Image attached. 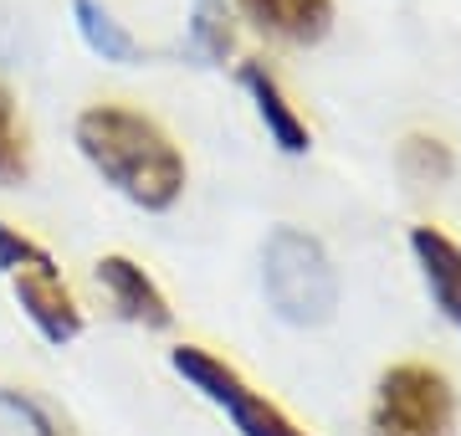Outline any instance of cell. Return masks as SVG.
I'll use <instances>...</instances> for the list:
<instances>
[{"label": "cell", "instance_id": "14", "mask_svg": "<svg viewBox=\"0 0 461 436\" xmlns=\"http://www.w3.org/2000/svg\"><path fill=\"white\" fill-rule=\"evenodd\" d=\"M0 405H5L11 416L26 421V426H32V436H67L62 426H57V416H51L36 395H26V390H5V386H0Z\"/></svg>", "mask_w": 461, "mask_h": 436}, {"label": "cell", "instance_id": "15", "mask_svg": "<svg viewBox=\"0 0 461 436\" xmlns=\"http://www.w3.org/2000/svg\"><path fill=\"white\" fill-rule=\"evenodd\" d=\"M36 262H51L47 247H36L32 236H21L16 226L0 221V272H16V268H36Z\"/></svg>", "mask_w": 461, "mask_h": 436}, {"label": "cell", "instance_id": "7", "mask_svg": "<svg viewBox=\"0 0 461 436\" xmlns=\"http://www.w3.org/2000/svg\"><path fill=\"white\" fill-rule=\"evenodd\" d=\"M98 283L113 293L118 313H123L129 323H144V329H169V323H175L169 298L159 293V283H154L139 262H129V257H103L98 262Z\"/></svg>", "mask_w": 461, "mask_h": 436}, {"label": "cell", "instance_id": "5", "mask_svg": "<svg viewBox=\"0 0 461 436\" xmlns=\"http://www.w3.org/2000/svg\"><path fill=\"white\" fill-rule=\"evenodd\" d=\"M11 287H16V303L26 308V319L36 323V334L47 339V344L62 350V344H72V339L83 334V308H77V298L67 293L57 262L16 268L11 272Z\"/></svg>", "mask_w": 461, "mask_h": 436}, {"label": "cell", "instance_id": "2", "mask_svg": "<svg viewBox=\"0 0 461 436\" xmlns=\"http://www.w3.org/2000/svg\"><path fill=\"white\" fill-rule=\"evenodd\" d=\"M262 287H267L272 313L282 323H297V329L329 323L333 308H339V272H333L323 241L297 232V226H277L267 236Z\"/></svg>", "mask_w": 461, "mask_h": 436}, {"label": "cell", "instance_id": "8", "mask_svg": "<svg viewBox=\"0 0 461 436\" xmlns=\"http://www.w3.org/2000/svg\"><path fill=\"white\" fill-rule=\"evenodd\" d=\"M241 87H247L251 103H257V114H262L272 144H277L282 154H308V144H313V139H308V123L297 118V108L287 103L277 77L267 72V62H247V68H241Z\"/></svg>", "mask_w": 461, "mask_h": 436}, {"label": "cell", "instance_id": "1", "mask_svg": "<svg viewBox=\"0 0 461 436\" xmlns=\"http://www.w3.org/2000/svg\"><path fill=\"white\" fill-rule=\"evenodd\" d=\"M77 150L123 201L144 211H169L185 195V154L154 118L133 114L123 103H98L77 114Z\"/></svg>", "mask_w": 461, "mask_h": 436}, {"label": "cell", "instance_id": "3", "mask_svg": "<svg viewBox=\"0 0 461 436\" xmlns=\"http://www.w3.org/2000/svg\"><path fill=\"white\" fill-rule=\"evenodd\" d=\"M456 390L430 365H390L375 386L369 436H451Z\"/></svg>", "mask_w": 461, "mask_h": 436}, {"label": "cell", "instance_id": "9", "mask_svg": "<svg viewBox=\"0 0 461 436\" xmlns=\"http://www.w3.org/2000/svg\"><path fill=\"white\" fill-rule=\"evenodd\" d=\"M262 32L282 36V41H297L308 47L333 26V0H236Z\"/></svg>", "mask_w": 461, "mask_h": 436}, {"label": "cell", "instance_id": "12", "mask_svg": "<svg viewBox=\"0 0 461 436\" xmlns=\"http://www.w3.org/2000/svg\"><path fill=\"white\" fill-rule=\"evenodd\" d=\"M190 36H195L200 57L221 62V57L236 47V32H230V16H226V0H200L195 21H190Z\"/></svg>", "mask_w": 461, "mask_h": 436}, {"label": "cell", "instance_id": "10", "mask_svg": "<svg viewBox=\"0 0 461 436\" xmlns=\"http://www.w3.org/2000/svg\"><path fill=\"white\" fill-rule=\"evenodd\" d=\"M72 21H77V36L87 41V51H98L103 62H118V68L144 62V47L123 32V21H113L108 5H98V0H72Z\"/></svg>", "mask_w": 461, "mask_h": 436}, {"label": "cell", "instance_id": "11", "mask_svg": "<svg viewBox=\"0 0 461 436\" xmlns=\"http://www.w3.org/2000/svg\"><path fill=\"white\" fill-rule=\"evenodd\" d=\"M400 165H405V175H411V180H420V185H441V180H451L456 159H451V150H446L441 139L411 134L405 144H400Z\"/></svg>", "mask_w": 461, "mask_h": 436}, {"label": "cell", "instance_id": "6", "mask_svg": "<svg viewBox=\"0 0 461 436\" xmlns=\"http://www.w3.org/2000/svg\"><path fill=\"white\" fill-rule=\"evenodd\" d=\"M411 252H415V262H420V277H426L436 308H441L446 323L461 334V247L441 232V226H415Z\"/></svg>", "mask_w": 461, "mask_h": 436}, {"label": "cell", "instance_id": "4", "mask_svg": "<svg viewBox=\"0 0 461 436\" xmlns=\"http://www.w3.org/2000/svg\"><path fill=\"white\" fill-rule=\"evenodd\" d=\"M169 365H175V375L190 390H200L211 405H221L241 436H308L287 411H277L267 395H257L226 359H215V354L195 350V344H180V350H169Z\"/></svg>", "mask_w": 461, "mask_h": 436}, {"label": "cell", "instance_id": "13", "mask_svg": "<svg viewBox=\"0 0 461 436\" xmlns=\"http://www.w3.org/2000/svg\"><path fill=\"white\" fill-rule=\"evenodd\" d=\"M26 175V139L16 129V103L0 87V185H16Z\"/></svg>", "mask_w": 461, "mask_h": 436}]
</instances>
